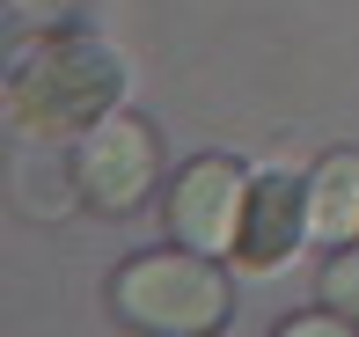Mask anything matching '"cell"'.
I'll list each match as a JSON object with an SVG mask.
<instances>
[{"mask_svg": "<svg viewBox=\"0 0 359 337\" xmlns=\"http://www.w3.org/2000/svg\"><path fill=\"white\" fill-rule=\"evenodd\" d=\"M323 308H330L337 323H352V330H359V249H352V256H337V264L323 271Z\"/></svg>", "mask_w": 359, "mask_h": 337, "instance_id": "7", "label": "cell"}, {"mask_svg": "<svg viewBox=\"0 0 359 337\" xmlns=\"http://www.w3.org/2000/svg\"><path fill=\"white\" fill-rule=\"evenodd\" d=\"M242 198H250V184L235 176V162H198L184 184H176L169 220H176V235H184L191 249H235Z\"/></svg>", "mask_w": 359, "mask_h": 337, "instance_id": "5", "label": "cell"}, {"mask_svg": "<svg viewBox=\"0 0 359 337\" xmlns=\"http://www.w3.org/2000/svg\"><path fill=\"white\" fill-rule=\"evenodd\" d=\"M15 8H22V15H67L74 0H15Z\"/></svg>", "mask_w": 359, "mask_h": 337, "instance_id": "8", "label": "cell"}, {"mask_svg": "<svg viewBox=\"0 0 359 337\" xmlns=\"http://www.w3.org/2000/svg\"><path fill=\"white\" fill-rule=\"evenodd\" d=\"M308 220H316V235H330V242L359 235V162L352 154H337V162L316 169V184H308Z\"/></svg>", "mask_w": 359, "mask_h": 337, "instance_id": "6", "label": "cell"}, {"mask_svg": "<svg viewBox=\"0 0 359 337\" xmlns=\"http://www.w3.org/2000/svg\"><path fill=\"white\" fill-rule=\"evenodd\" d=\"M308 228H316V220H308V184H301V176H286V169H271V176H257L250 198H242L235 256H242V264H257V271H271V264H286V256L301 249Z\"/></svg>", "mask_w": 359, "mask_h": 337, "instance_id": "4", "label": "cell"}, {"mask_svg": "<svg viewBox=\"0 0 359 337\" xmlns=\"http://www.w3.org/2000/svg\"><path fill=\"white\" fill-rule=\"evenodd\" d=\"M110 308L125 315L133 330H169V337H198L220 330L235 294H227V271L213 256H191V249H154L133 256L110 286Z\"/></svg>", "mask_w": 359, "mask_h": 337, "instance_id": "2", "label": "cell"}, {"mask_svg": "<svg viewBox=\"0 0 359 337\" xmlns=\"http://www.w3.org/2000/svg\"><path fill=\"white\" fill-rule=\"evenodd\" d=\"M125 95V67L110 44L95 37H59L15 67L8 81V125L22 139H81L110 118V103Z\"/></svg>", "mask_w": 359, "mask_h": 337, "instance_id": "1", "label": "cell"}, {"mask_svg": "<svg viewBox=\"0 0 359 337\" xmlns=\"http://www.w3.org/2000/svg\"><path fill=\"white\" fill-rule=\"evenodd\" d=\"M154 176H161V139L154 125L140 118H103L95 132H81V154H74V191L81 205L95 213H140L154 198Z\"/></svg>", "mask_w": 359, "mask_h": 337, "instance_id": "3", "label": "cell"}]
</instances>
